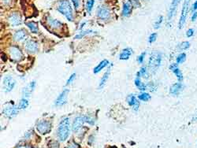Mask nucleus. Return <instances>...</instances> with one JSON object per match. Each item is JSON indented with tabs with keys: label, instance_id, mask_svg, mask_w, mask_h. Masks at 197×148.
Listing matches in <instances>:
<instances>
[{
	"label": "nucleus",
	"instance_id": "f257e3e1",
	"mask_svg": "<svg viewBox=\"0 0 197 148\" xmlns=\"http://www.w3.org/2000/svg\"><path fill=\"white\" fill-rule=\"evenodd\" d=\"M58 137L61 141H65L69 137L70 133V124L68 117L63 118L59 125L58 128Z\"/></svg>",
	"mask_w": 197,
	"mask_h": 148
},
{
	"label": "nucleus",
	"instance_id": "f03ea898",
	"mask_svg": "<svg viewBox=\"0 0 197 148\" xmlns=\"http://www.w3.org/2000/svg\"><path fill=\"white\" fill-rule=\"evenodd\" d=\"M57 10L59 12L63 13L66 18L71 21L73 20V10L71 5L69 3L68 0H61L58 3V7Z\"/></svg>",
	"mask_w": 197,
	"mask_h": 148
},
{
	"label": "nucleus",
	"instance_id": "7ed1b4c3",
	"mask_svg": "<svg viewBox=\"0 0 197 148\" xmlns=\"http://www.w3.org/2000/svg\"><path fill=\"white\" fill-rule=\"evenodd\" d=\"M162 62V54L161 53L158 52V51H153L151 53L150 59H149V63L148 66L152 72H155L159 68V66L161 65Z\"/></svg>",
	"mask_w": 197,
	"mask_h": 148
},
{
	"label": "nucleus",
	"instance_id": "20e7f679",
	"mask_svg": "<svg viewBox=\"0 0 197 148\" xmlns=\"http://www.w3.org/2000/svg\"><path fill=\"white\" fill-rule=\"evenodd\" d=\"M189 3H190V0H184V5L182 7V11H181V17L179 20V25H178V28L180 29H181L184 27V24L186 22L188 13V10H189Z\"/></svg>",
	"mask_w": 197,
	"mask_h": 148
},
{
	"label": "nucleus",
	"instance_id": "39448f33",
	"mask_svg": "<svg viewBox=\"0 0 197 148\" xmlns=\"http://www.w3.org/2000/svg\"><path fill=\"white\" fill-rule=\"evenodd\" d=\"M15 84H16V81L12 76H7L3 78V91L5 92H9L12 91Z\"/></svg>",
	"mask_w": 197,
	"mask_h": 148
},
{
	"label": "nucleus",
	"instance_id": "423d86ee",
	"mask_svg": "<svg viewBox=\"0 0 197 148\" xmlns=\"http://www.w3.org/2000/svg\"><path fill=\"white\" fill-rule=\"evenodd\" d=\"M36 129L37 131L41 133V134H47L51 131V125L50 124V122L45 120H42L39 121L37 125H36Z\"/></svg>",
	"mask_w": 197,
	"mask_h": 148
},
{
	"label": "nucleus",
	"instance_id": "0eeeda50",
	"mask_svg": "<svg viewBox=\"0 0 197 148\" xmlns=\"http://www.w3.org/2000/svg\"><path fill=\"white\" fill-rule=\"evenodd\" d=\"M19 110L20 109L18 108V106H7L3 109V113L4 116H6L7 117L12 118L18 113Z\"/></svg>",
	"mask_w": 197,
	"mask_h": 148
},
{
	"label": "nucleus",
	"instance_id": "6e6552de",
	"mask_svg": "<svg viewBox=\"0 0 197 148\" xmlns=\"http://www.w3.org/2000/svg\"><path fill=\"white\" fill-rule=\"evenodd\" d=\"M9 52H10L11 58L14 61H19L22 58V53L17 47H15V46L10 47Z\"/></svg>",
	"mask_w": 197,
	"mask_h": 148
},
{
	"label": "nucleus",
	"instance_id": "1a4fd4ad",
	"mask_svg": "<svg viewBox=\"0 0 197 148\" xmlns=\"http://www.w3.org/2000/svg\"><path fill=\"white\" fill-rule=\"evenodd\" d=\"M85 122V119H84V116H80V117H77L74 120V121L73 123V132H78L79 130L83 126V124Z\"/></svg>",
	"mask_w": 197,
	"mask_h": 148
},
{
	"label": "nucleus",
	"instance_id": "9d476101",
	"mask_svg": "<svg viewBox=\"0 0 197 148\" xmlns=\"http://www.w3.org/2000/svg\"><path fill=\"white\" fill-rule=\"evenodd\" d=\"M68 92L69 90L68 89H65L60 95L59 97L57 98L55 101L56 106H63L67 101V96H68Z\"/></svg>",
	"mask_w": 197,
	"mask_h": 148
},
{
	"label": "nucleus",
	"instance_id": "9b49d317",
	"mask_svg": "<svg viewBox=\"0 0 197 148\" xmlns=\"http://www.w3.org/2000/svg\"><path fill=\"white\" fill-rule=\"evenodd\" d=\"M183 88H184V86L182 85L181 83H175L174 84H173L170 87V95H172V96H176L181 93V92L183 90Z\"/></svg>",
	"mask_w": 197,
	"mask_h": 148
},
{
	"label": "nucleus",
	"instance_id": "f8f14e48",
	"mask_svg": "<svg viewBox=\"0 0 197 148\" xmlns=\"http://www.w3.org/2000/svg\"><path fill=\"white\" fill-rule=\"evenodd\" d=\"M9 21L13 26H19L21 24V18L18 13H13L10 16Z\"/></svg>",
	"mask_w": 197,
	"mask_h": 148
},
{
	"label": "nucleus",
	"instance_id": "ddd939ff",
	"mask_svg": "<svg viewBox=\"0 0 197 148\" xmlns=\"http://www.w3.org/2000/svg\"><path fill=\"white\" fill-rule=\"evenodd\" d=\"M180 2H181V0H173L172 1V3H171L170 9H169V12H168V19L169 20H171V18L174 17Z\"/></svg>",
	"mask_w": 197,
	"mask_h": 148
},
{
	"label": "nucleus",
	"instance_id": "4468645a",
	"mask_svg": "<svg viewBox=\"0 0 197 148\" xmlns=\"http://www.w3.org/2000/svg\"><path fill=\"white\" fill-rule=\"evenodd\" d=\"M110 10L106 8V7H100L98 8V10H97V15L99 18H101L102 20L104 19H107L109 17H110Z\"/></svg>",
	"mask_w": 197,
	"mask_h": 148
},
{
	"label": "nucleus",
	"instance_id": "2eb2a0df",
	"mask_svg": "<svg viewBox=\"0 0 197 148\" xmlns=\"http://www.w3.org/2000/svg\"><path fill=\"white\" fill-rule=\"evenodd\" d=\"M25 47L28 51L31 53H36L38 50V45L35 41L33 40H28L25 44Z\"/></svg>",
	"mask_w": 197,
	"mask_h": 148
},
{
	"label": "nucleus",
	"instance_id": "dca6fc26",
	"mask_svg": "<svg viewBox=\"0 0 197 148\" xmlns=\"http://www.w3.org/2000/svg\"><path fill=\"white\" fill-rule=\"evenodd\" d=\"M35 86H36V82L32 81L29 84H28L26 87H25L23 89V92H22L24 97H25V98L29 97L31 96V94H32V92H33L34 88H35Z\"/></svg>",
	"mask_w": 197,
	"mask_h": 148
},
{
	"label": "nucleus",
	"instance_id": "f3484780",
	"mask_svg": "<svg viewBox=\"0 0 197 148\" xmlns=\"http://www.w3.org/2000/svg\"><path fill=\"white\" fill-rule=\"evenodd\" d=\"M170 69L174 72V73L176 75L177 79L179 80V82H181V81L183 80V75H182V72H181V71L180 69H178L177 64H172V65L170 66Z\"/></svg>",
	"mask_w": 197,
	"mask_h": 148
},
{
	"label": "nucleus",
	"instance_id": "a211bd4d",
	"mask_svg": "<svg viewBox=\"0 0 197 148\" xmlns=\"http://www.w3.org/2000/svg\"><path fill=\"white\" fill-rule=\"evenodd\" d=\"M127 101H128V105L132 106V108H133V110H134L135 111H137L140 104H139V102H138L136 98L133 95H130V96L128 97V100H127Z\"/></svg>",
	"mask_w": 197,
	"mask_h": 148
},
{
	"label": "nucleus",
	"instance_id": "6ab92c4d",
	"mask_svg": "<svg viewBox=\"0 0 197 148\" xmlns=\"http://www.w3.org/2000/svg\"><path fill=\"white\" fill-rule=\"evenodd\" d=\"M132 54V50L129 48H125L122 50L120 55H119V58L121 60H128L129 57Z\"/></svg>",
	"mask_w": 197,
	"mask_h": 148
},
{
	"label": "nucleus",
	"instance_id": "aec40b11",
	"mask_svg": "<svg viewBox=\"0 0 197 148\" xmlns=\"http://www.w3.org/2000/svg\"><path fill=\"white\" fill-rule=\"evenodd\" d=\"M47 22H48V25L52 29H59V27L62 25V23L59 21L56 20V19H53L51 17H48Z\"/></svg>",
	"mask_w": 197,
	"mask_h": 148
},
{
	"label": "nucleus",
	"instance_id": "412c9836",
	"mask_svg": "<svg viewBox=\"0 0 197 148\" xmlns=\"http://www.w3.org/2000/svg\"><path fill=\"white\" fill-rule=\"evenodd\" d=\"M25 36H26V34L25 33V31L19 30V31L16 32V33L14 34L13 38H14V40H16V41H21V40H25Z\"/></svg>",
	"mask_w": 197,
	"mask_h": 148
},
{
	"label": "nucleus",
	"instance_id": "4be33fe9",
	"mask_svg": "<svg viewBox=\"0 0 197 148\" xmlns=\"http://www.w3.org/2000/svg\"><path fill=\"white\" fill-rule=\"evenodd\" d=\"M109 62L107 60H103L102 62H100V63L94 69V73H98V72H99L103 68H105L106 66H107Z\"/></svg>",
	"mask_w": 197,
	"mask_h": 148
},
{
	"label": "nucleus",
	"instance_id": "5701e85b",
	"mask_svg": "<svg viewBox=\"0 0 197 148\" xmlns=\"http://www.w3.org/2000/svg\"><path fill=\"white\" fill-rule=\"evenodd\" d=\"M132 10V4L130 2H127L126 3H125V5L123 6V11H122V13L124 16H128L130 11Z\"/></svg>",
	"mask_w": 197,
	"mask_h": 148
},
{
	"label": "nucleus",
	"instance_id": "b1692460",
	"mask_svg": "<svg viewBox=\"0 0 197 148\" xmlns=\"http://www.w3.org/2000/svg\"><path fill=\"white\" fill-rule=\"evenodd\" d=\"M109 74H110V69H108V70H107V71L105 72V74L102 76V79H101V80H100V83H99V88H103V87H104L105 84L106 83V80H108Z\"/></svg>",
	"mask_w": 197,
	"mask_h": 148
},
{
	"label": "nucleus",
	"instance_id": "393cba45",
	"mask_svg": "<svg viewBox=\"0 0 197 148\" xmlns=\"http://www.w3.org/2000/svg\"><path fill=\"white\" fill-rule=\"evenodd\" d=\"M26 25L29 28L32 33H38V26H37V25H36V23H34V22H28V23L26 24Z\"/></svg>",
	"mask_w": 197,
	"mask_h": 148
},
{
	"label": "nucleus",
	"instance_id": "a878e982",
	"mask_svg": "<svg viewBox=\"0 0 197 148\" xmlns=\"http://www.w3.org/2000/svg\"><path fill=\"white\" fill-rule=\"evenodd\" d=\"M135 84H136V86L138 88L140 89V90H141V91H144V90L147 88L146 85H145L144 83H142L139 78H136V79L135 80Z\"/></svg>",
	"mask_w": 197,
	"mask_h": 148
},
{
	"label": "nucleus",
	"instance_id": "bb28decb",
	"mask_svg": "<svg viewBox=\"0 0 197 148\" xmlns=\"http://www.w3.org/2000/svg\"><path fill=\"white\" fill-rule=\"evenodd\" d=\"M138 98H139V99H140V100H142V101H148L149 99H151V96L148 94V93H146V92H143V93H141L140 95H139V96H138Z\"/></svg>",
	"mask_w": 197,
	"mask_h": 148
},
{
	"label": "nucleus",
	"instance_id": "cd10ccee",
	"mask_svg": "<svg viewBox=\"0 0 197 148\" xmlns=\"http://www.w3.org/2000/svg\"><path fill=\"white\" fill-rule=\"evenodd\" d=\"M29 106V101L25 99H22L21 101H20L19 104H18V108L19 109H25Z\"/></svg>",
	"mask_w": 197,
	"mask_h": 148
},
{
	"label": "nucleus",
	"instance_id": "c85d7f7f",
	"mask_svg": "<svg viewBox=\"0 0 197 148\" xmlns=\"http://www.w3.org/2000/svg\"><path fill=\"white\" fill-rule=\"evenodd\" d=\"M94 32L92 31V30H85V31H83V32H81V33H80V34H78V35H77V36H75V39H81V38H82L83 36H86V35H88V34H91V33H93Z\"/></svg>",
	"mask_w": 197,
	"mask_h": 148
},
{
	"label": "nucleus",
	"instance_id": "c756f323",
	"mask_svg": "<svg viewBox=\"0 0 197 148\" xmlns=\"http://www.w3.org/2000/svg\"><path fill=\"white\" fill-rule=\"evenodd\" d=\"M186 59V54L184 53L180 54L177 58V64H181L183 63Z\"/></svg>",
	"mask_w": 197,
	"mask_h": 148
},
{
	"label": "nucleus",
	"instance_id": "7c9ffc66",
	"mask_svg": "<svg viewBox=\"0 0 197 148\" xmlns=\"http://www.w3.org/2000/svg\"><path fill=\"white\" fill-rule=\"evenodd\" d=\"M189 46H190V43H188V42H183V43H181L178 46V50H187L189 48Z\"/></svg>",
	"mask_w": 197,
	"mask_h": 148
},
{
	"label": "nucleus",
	"instance_id": "2f4dec72",
	"mask_svg": "<svg viewBox=\"0 0 197 148\" xmlns=\"http://www.w3.org/2000/svg\"><path fill=\"white\" fill-rule=\"evenodd\" d=\"M93 5H94V0H88L87 4H86V8H87V10H88L89 13L92 11Z\"/></svg>",
	"mask_w": 197,
	"mask_h": 148
},
{
	"label": "nucleus",
	"instance_id": "473e14b6",
	"mask_svg": "<svg viewBox=\"0 0 197 148\" xmlns=\"http://www.w3.org/2000/svg\"><path fill=\"white\" fill-rule=\"evenodd\" d=\"M84 119H85V122L86 123H89L90 125H93L95 124V121L94 119L92 118L91 117H89V116H84Z\"/></svg>",
	"mask_w": 197,
	"mask_h": 148
},
{
	"label": "nucleus",
	"instance_id": "72a5a7b5",
	"mask_svg": "<svg viewBox=\"0 0 197 148\" xmlns=\"http://www.w3.org/2000/svg\"><path fill=\"white\" fill-rule=\"evenodd\" d=\"M162 20H163V17H162V16H160L159 17H158V19L157 20V21L154 23V29H159V27L161 26V24L162 22Z\"/></svg>",
	"mask_w": 197,
	"mask_h": 148
},
{
	"label": "nucleus",
	"instance_id": "f704fd0d",
	"mask_svg": "<svg viewBox=\"0 0 197 148\" xmlns=\"http://www.w3.org/2000/svg\"><path fill=\"white\" fill-rule=\"evenodd\" d=\"M147 73H148V72H147V69H146V67H143V68L140 69V71L138 72V76H144V77H147V76H146Z\"/></svg>",
	"mask_w": 197,
	"mask_h": 148
},
{
	"label": "nucleus",
	"instance_id": "c9c22d12",
	"mask_svg": "<svg viewBox=\"0 0 197 148\" xmlns=\"http://www.w3.org/2000/svg\"><path fill=\"white\" fill-rule=\"evenodd\" d=\"M156 38H157V34H156V33H152L151 36H149V39H148L149 43H154V41L156 40Z\"/></svg>",
	"mask_w": 197,
	"mask_h": 148
},
{
	"label": "nucleus",
	"instance_id": "e433bc0d",
	"mask_svg": "<svg viewBox=\"0 0 197 148\" xmlns=\"http://www.w3.org/2000/svg\"><path fill=\"white\" fill-rule=\"evenodd\" d=\"M145 54H146V53L143 52L140 55V56L138 57V62H139V63H143V62H144V59Z\"/></svg>",
	"mask_w": 197,
	"mask_h": 148
},
{
	"label": "nucleus",
	"instance_id": "4c0bfd02",
	"mask_svg": "<svg viewBox=\"0 0 197 148\" xmlns=\"http://www.w3.org/2000/svg\"><path fill=\"white\" fill-rule=\"evenodd\" d=\"M76 77V73H73V75H71L70 76V77H69V79H68V80H67V82H66V84L68 85V84H69L70 83H72L73 80H74V79H75Z\"/></svg>",
	"mask_w": 197,
	"mask_h": 148
},
{
	"label": "nucleus",
	"instance_id": "58836bf2",
	"mask_svg": "<svg viewBox=\"0 0 197 148\" xmlns=\"http://www.w3.org/2000/svg\"><path fill=\"white\" fill-rule=\"evenodd\" d=\"M193 34H194V29H192L188 30L187 33H186V35H187L188 37H191V36H193Z\"/></svg>",
	"mask_w": 197,
	"mask_h": 148
},
{
	"label": "nucleus",
	"instance_id": "ea45409f",
	"mask_svg": "<svg viewBox=\"0 0 197 148\" xmlns=\"http://www.w3.org/2000/svg\"><path fill=\"white\" fill-rule=\"evenodd\" d=\"M71 1L73 2L74 7H75L76 9H77L79 7V6H80V2H79V0H71Z\"/></svg>",
	"mask_w": 197,
	"mask_h": 148
},
{
	"label": "nucleus",
	"instance_id": "a19ab883",
	"mask_svg": "<svg viewBox=\"0 0 197 148\" xmlns=\"http://www.w3.org/2000/svg\"><path fill=\"white\" fill-rule=\"evenodd\" d=\"M66 148H79V146L77 144V143H70Z\"/></svg>",
	"mask_w": 197,
	"mask_h": 148
},
{
	"label": "nucleus",
	"instance_id": "79ce46f5",
	"mask_svg": "<svg viewBox=\"0 0 197 148\" xmlns=\"http://www.w3.org/2000/svg\"><path fill=\"white\" fill-rule=\"evenodd\" d=\"M197 19V12H194L193 15L192 17V21H195Z\"/></svg>",
	"mask_w": 197,
	"mask_h": 148
},
{
	"label": "nucleus",
	"instance_id": "37998d69",
	"mask_svg": "<svg viewBox=\"0 0 197 148\" xmlns=\"http://www.w3.org/2000/svg\"><path fill=\"white\" fill-rule=\"evenodd\" d=\"M192 10H193V11L197 10V0L195 2V3H194L193 5H192Z\"/></svg>",
	"mask_w": 197,
	"mask_h": 148
},
{
	"label": "nucleus",
	"instance_id": "c03bdc74",
	"mask_svg": "<svg viewBox=\"0 0 197 148\" xmlns=\"http://www.w3.org/2000/svg\"><path fill=\"white\" fill-rule=\"evenodd\" d=\"M18 148H28V147H18Z\"/></svg>",
	"mask_w": 197,
	"mask_h": 148
}]
</instances>
